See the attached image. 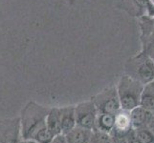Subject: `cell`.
I'll return each instance as SVG.
<instances>
[{
	"instance_id": "6da1fadb",
	"label": "cell",
	"mask_w": 154,
	"mask_h": 143,
	"mask_svg": "<svg viewBox=\"0 0 154 143\" xmlns=\"http://www.w3.org/2000/svg\"><path fill=\"white\" fill-rule=\"evenodd\" d=\"M50 108L34 101L29 102L21 112L20 134L22 139H33L38 132L46 126V116Z\"/></svg>"
},
{
	"instance_id": "7a4b0ae2",
	"label": "cell",
	"mask_w": 154,
	"mask_h": 143,
	"mask_svg": "<svg viewBox=\"0 0 154 143\" xmlns=\"http://www.w3.org/2000/svg\"><path fill=\"white\" fill-rule=\"evenodd\" d=\"M117 93L121 104V109L125 111H131L140 106L141 95L144 85L136 79L124 73L116 86Z\"/></svg>"
},
{
	"instance_id": "3957f363",
	"label": "cell",
	"mask_w": 154,
	"mask_h": 143,
	"mask_svg": "<svg viewBox=\"0 0 154 143\" xmlns=\"http://www.w3.org/2000/svg\"><path fill=\"white\" fill-rule=\"evenodd\" d=\"M125 69V75L136 79L144 86L154 80V61L143 52L128 58Z\"/></svg>"
},
{
	"instance_id": "277c9868",
	"label": "cell",
	"mask_w": 154,
	"mask_h": 143,
	"mask_svg": "<svg viewBox=\"0 0 154 143\" xmlns=\"http://www.w3.org/2000/svg\"><path fill=\"white\" fill-rule=\"evenodd\" d=\"M99 114L115 115L121 109V104L115 87H109L100 92L91 98Z\"/></svg>"
},
{
	"instance_id": "5b68a950",
	"label": "cell",
	"mask_w": 154,
	"mask_h": 143,
	"mask_svg": "<svg viewBox=\"0 0 154 143\" xmlns=\"http://www.w3.org/2000/svg\"><path fill=\"white\" fill-rule=\"evenodd\" d=\"M115 6L124 10L129 16H154V2L152 0H115Z\"/></svg>"
},
{
	"instance_id": "8992f818",
	"label": "cell",
	"mask_w": 154,
	"mask_h": 143,
	"mask_svg": "<svg viewBox=\"0 0 154 143\" xmlns=\"http://www.w3.org/2000/svg\"><path fill=\"white\" fill-rule=\"evenodd\" d=\"M98 114L99 113L92 100L79 103L75 106L76 125L84 129L94 131Z\"/></svg>"
},
{
	"instance_id": "52a82bcc",
	"label": "cell",
	"mask_w": 154,
	"mask_h": 143,
	"mask_svg": "<svg viewBox=\"0 0 154 143\" xmlns=\"http://www.w3.org/2000/svg\"><path fill=\"white\" fill-rule=\"evenodd\" d=\"M139 19L141 52L150 56L154 61V26L150 16H142Z\"/></svg>"
},
{
	"instance_id": "ba28073f",
	"label": "cell",
	"mask_w": 154,
	"mask_h": 143,
	"mask_svg": "<svg viewBox=\"0 0 154 143\" xmlns=\"http://www.w3.org/2000/svg\"><path fill=\"white\" fill-rule=\"evenodd\" d=\"M133 128L128 111L120 110L118 113L115 114V123L113 130L110 133L115 143H125L127 134Z\"/></svg>"
},
{
	"instance_id": "9c48e42d",
	"label": "cell",
	"mask_w": 154,
	"mask_h": 143,
	"mask_svg": "<svg viewBox=\"0 0 154 143\" xmlns=\"http://www.w3.org/2000/svg\"><path fill=\"white\" fill-rule=\"evenodd\" d=\"M21 139L19 118L0 121V143H20Z\"/></svg>"
},
{
	"instance_id": "30bf717a",
	"label": "cell",
	"mask_w": 154,
	"mask_h": 143,
	"mask_svg": "<svg viewBox=\"0 0 154 143\" xmlns=\"http://www.w3.org/2000/svg\"><path fill=\"white\" fill-rule=\"evenodd\" d=\"M129 115L132 128L135 130L148 126L152 118V112H149L141 106H138V107L129 111Z\"/></svg>"
},
{
	"instance_id": "8fae6325",
	"label": "cell",
	"mask_w": 154,
	"mask_h": 143,
	"mask_svg": "<svg viewBox=\"0 0 154 143\" xmlns=\"http://www.w3.org/2000/svg\"><path fill=\"white\" fill-rule=\"evenodd\" d=\"M60 122H61V134L66 135L68 132L74 129L76 125L75 106H66L60 108Z\"/></svg>"
},
{
	"instance_id": "7c38bea8",
	"label": "cell",
	"mask_w": 154,
	"mask_h": 143,
	"mask_svg": "<svg viewBox=\"0 0 154 143\" xmlns=\"http://www.w3.org/2000/svg\"><path fill=\"white\" fill-rule=\"evenodd\" d=\"M64 136L67 143H90L93 131L76 126Z\"/></svg>"
},
{
	"instance_id": "4fadbf2b",
	"label": "cell",
	"mask_w": 154,
	"mask_h": 143,
	"mask_svg": "<svg viewBox=\"0 0 154 143\" xmlns=\"http://www.w3.org/2000/svg\"><path fill=\"white\" fill-rule=\"evenodd\" d=\"M46 127L54 136L61 134L60 108H50L46 116Z\"/></svg>"
},
{
	"instance_id": "5bb4252c",
	"label": "cell",
	"mask_w": 154,
	"mask_h": 143,
	"mask_svg": "<svg viewBox=\"0 0 154 143\" xmlns=\"http://www.w3.org/2000/svg\"><path fill=\"white\" fill-rule=\"evenodd\" d=\"M114 123H115V115L98 114L94 131L102 132V133L110 135V133L113 130Z\"/></svg>"
},
{
	"instance_id": "9a60e30c",
	"label": "cell",
	"mask_w": 154,
	"mask_h": 143,
	"mask_svg": "<svg viewBox=\"0 0 154 143\" xmlns=\"http://www.w3.org/2000/svg\"><path fill=\"white\" fill-rule=\"evenodd\" d=\"M140 106L149 112H154V80L144 86L141 95Z\"/></svg>"
},
{
	"instance_id": "2e32d148",
	"label": "cell",
	"mask_w": 154,
	"mask_h": 143,
	"mask_svg": "<svg viewBox=\"0 0 154 143\" xmlns=\"http://www.w3.org/2000/svg\"><path fill=\"white\" fill-rule=\"evenodd\" d=\"M136 135L143 143H154V132L147 126L135 129Z\"/></svg>"
},
{
	"instance_id": "e0dca14e",
	"label": "cell",
	"mask_w": 154,
	"mask_h": 143,
	"mask_svg": "<svg viewBox=\"0 0 154 143\" xmlns=\"http://www.w3.org/2000/svg\"><path fill=\"white\" fill-rule=\"evenodd\" d=\"M55 136L53 135L51 132L47 129V127H43V128H41L38 133L35 134V136H34V139L35 141H38V143H49L52 139L53 137Z\"/></svg>"
},
{
	"instance_id": "ac0fdd59",
	"label": "cell",
	"mask_w": 154,
	"mask_h": 143,
	"mask_svg": "<svg viewBox=\"0 0 154 143\" xmlns=\"http://www.w3.org/2000/svg\"><path fill=\"white\" fill-rule=\"evenodd\" d=\"M90 143H115L110 135L102 132L93 131V136Z\"/></svg>"
},
{
	"instance_id": "d6986e66",
	"label": "cell",
	"mask_w": 154,
	"mask_h": 143,
	"mask_svg": "<svg viewBox=\"0 0 154 143\" xmlns=\"http://www.w3.org/2000/svg\"><path fill=\"white\" fill-rule=\"evenodd\" d=\"M125 143H143L139 137L137 136L136 135V132L134 129H132L128 134H127L126 137H125Z\"/></svg>"
},
{
	"instance_id": "ffe728a7",
	"label": "cell",
	"mask_w": 154,
	"mask_h": 143,
	"mask_svg": "<svg viewBox=\"0 0 154 143\" xmlns=\"http://www.w3.org/2000/svg\"><path fill=\"white\" fill-rule=\"evenodd\" d=\"M49 143H67V142H66L65 136L63 134H60L53 137V139Z\"/></svg>"
},
{
	"instance_id": "44dd1931",
	"label": "cell",
	"mask_w": 154,
	"mask_h": 143,
	"mask_svg": "<svg viewBox=\"0 0 154 143\" xmlns=\"http://www.w3.org/2000/svg\"><path fill=\"white\" fill-rule=\"evenodd\" d=\"M148 128L151 129L153 132H154V112L152 113V118H151V121L149 122V124H148Z\"/></svg>"
},
{
	"instance_id": "7402d4cb",
	"label": "cell",
	"mask_w": 154,
	"mask_h": 143,
	"mask_svg": "<svg viewBox=\"0 0 154 143\" xmlns=\"http://www.w3.org/2000/svg\"><path fill=\"white\" fill-rule=\"evenodd\" d=\"M20 143H38V142L35 141V139H21Z\"/></svg>"
},
{
	"instance_id": "603a6c76",
	"label": "cell",
	"mask_w": 154,
	"mask_h": 143,
	"mask_svg": "<svg viewBox=\"0 0 154 143\" xmlns=\"http://www.w3.org/2000/svg\"><path fill=\"white\" fill-rule=\"evenodd\" d=\"M151 19H152V22H153V26H154V16H152V17H151Z\"/></svg>"
}]
</instances>
